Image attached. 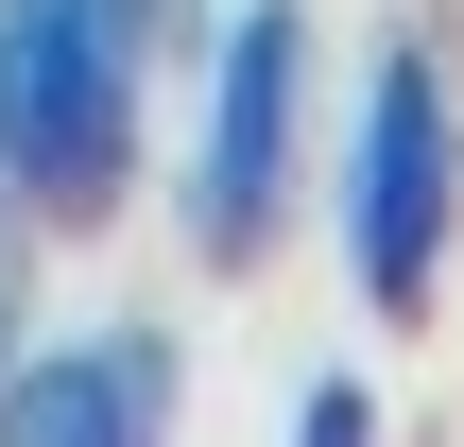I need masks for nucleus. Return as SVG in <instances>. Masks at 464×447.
Returning a JSON list of instances; mask_svg holds the SVG:
<instances>
[{"label": "nucleus", "instance_id": "3", "mask_svg": "<svg viewBox=\"0 0 464 447\" xmlns=\"http://www.w3.org/2000/svg\"><path fill=\"white\" fill-rule=\"evenodd\" d=\"M189 258L241 276L276 258L293 189H310V0H224L189 52Z\"/></svg>", "mask_w": 464, "mask_h": 447}, {"label": "nucleus", "instance_id": "1", "mask_svg": "<svg viewBox=\"0 0 464 447\" xmlns=\"http://www.w3.org/2000/svg\"><path fill=\"white\" fill-rule=\"evenodd\" d=\"M155 138V34L121 0H0V189L34 224H121Z\"/></svg>", "mask_w": 464, "mask_h": 447}, {"label": "nucleus", "instance_id": "7", "mask_svg": "<svg viewBox=\"0 0 464 447\" xmlns=\"http://www.w3.org/2000/svg\"><path fill=\"white\" fill-rule=\"evenodd\" d=\"M121 17H138L155 52H189V17H207V0H121Z\"/></svg>", "mask_w": 464, "mask_h": 447}, {"label": "nucleus", "instance_id": "6", "mask_svg": "<svg viewBox=\"0 0 464 447\" xmlns=\"http://www.w3.org/2000/svg\"><path fill=\"white\" fill-rule=\"evenodd\" d=\"M17 345H34V207L0 189V362H17Z\"/></svg>", "mask_w": 464, "mask_h": 447}, {"label": "nucleus", "instance_id": "4", "mask_svg": "<svg viewBox=\"0 0 464 447\" xmlns=\"http://www.w3.org/2000/svg\"><path fill=\"white\" fill-rule=\"evenodd\" d=\"M189 413V362H172V327H138V310H103V327H34L17 362H0V447H138Z\"/></svg>", "mask_w": 464, "mask_h": 447}, {"label": "nucleus", "instance_id": "2", "mask_svg": "<svg viewBox=\"0 0 464 447\" xmlns=\"http://www.w3.org/2000/svg\"><path fill=\"white\" fill-rule=\"evenodd\" d=\"M327 241H344V293L362 310H430L464 241V86L430 34H379L362 52V103H344V155H327Z\"/></svg>", "mask_w": 464, "mask_h": 447}, {"label": "nucleus", "instance_id": "5", "mask_svg": "<svg viewBox=\"0 0 464 447\" xmlns=\"http://www.w3.org/2000/svg\"><path fill=\"white\" fill-rule=\"evenodd\" d=\"M276 431H293V447H362V431H379V396L327 362V379H293V396H276Z\"/></svg>", "mask_w": 464, "mask_h": 447}]
</instances>
